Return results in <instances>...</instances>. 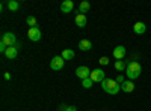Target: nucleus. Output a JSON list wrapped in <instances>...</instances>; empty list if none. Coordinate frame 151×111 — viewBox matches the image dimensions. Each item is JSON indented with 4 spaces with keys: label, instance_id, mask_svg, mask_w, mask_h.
<instances>
[{
    "label": "nucleus",
    "instance_id": "nucleus-1",
    "mask_svg": "<svg viewBox=\"0 0 151 111\" xmlns=\"http://www.w3.org/2000/svg\"><path fill=\"white\" fill-rule=\"evenodd\" d=\"M142 74V66L139 62H129L127 63V68H125V75H127L129 80H136L139 78Z\"/></svg>",
    "mask_w": 151,
    "mask_h": 111
},
{
    "label": "nucleus",
    "instance_id": "nucleus-2",
    "mask_svg": "<svg viewBox=\"0 0 151 111\" xmlns=\"http://www.w3.org/2000/svg\"><path fill=\"white\" fill-rule=\"evenodd\" d=\"M101 89L109 95H118V92L121 90V86L116 83V80L106 78V80L101 81Z\"/></svg>",
    "mask_w": 151,
    "mask_h": 111
},
{
    "label": "nucleus",
    "instance_id": "nucleus-3",
    "mask_svg": "<svg viewBox=\"0 0 151 111\" xmlns=\"http://www.w3.org/2000/svg\"><path fill=\"white\" fill-rule=\"evenodd\" d=\"M2 44H5L6 47H15L17 45V38H15V35L14 33H5L2 36V41H0Z\"/></svg>",
    "mask_w": 151,
    "mask_h": 111
},
{
    "label": "nucleus",
    "instance_id": "nucleus-4",
    "mask_svg": "<svg viewBox=\"0 0 151 111\" xmlns=\"http://www.w3.org/2000/svg\"><path fill=\"white\" fill-rule=\"evenodd\" d=\"M94 83H101L103 80H106V74L103 69H94L91 71V77H89Z\"/></svg>",
    "mask_w": 151,
    "mask_h": 111
},
{
    "label": "nucleus",
    "instance_id": "nucleus-5",
    "mask_svg": "<svg viewBox=\"0 0 151 111\" xmlns=\"http://www.w3.org/2000/svg\"><path fill=\"white\" fill-rule=\"evenodd\" d=\"M64 63H65V60L62 59V56H56V57L52 59V62H50V68L53 71H60L64 68Z\"/></svg>",
    "mask_w": 151,
    "mask_h": 111
},
{
    "label": "nucleus",
    "instance_id": "nucleus-6",
    "mask_svg": "<svg viewBox=\"0 0 151 111\" xmlns=\"http://www.w3.org/2000/svg\"><path fill=\"white\" fill-rule=\"evenodd\" d=\"M76 75H77L80 80H85V78H89L91 77V71L88 66H79L76 69Z\"/></svg>",
    "mask_w": 151,
    "mask_h": 111
},
{
    "label": "nucleus",
    "instance_id": "nucleus-7",
    "mask_svg": "<svg viewBox=\"0 0 151 111\" xmlns=\"http://www.w3.org/2000/svg\"><path fill=\"white\" fill-rule=\"evenodd\" d=\"M27 36H29V39H30V41L38 42V41L41 39V30L38 29V27H32V29H29Z\"/></svg>",
    "mask_w": 151,
    "mask_h": 111
},
{
    "label": "nucleus",
    "instance_id": "nucleus-8",
    "mask_svg": "<svg viewBox=\"0 0 151 111\" xmlns=\"http://www.w3.org/2000/svg\"><path fill=\"white\" fill-rule=\"evenodd\" d=\"M125 54H127V50H125V47H122V45H118L115 50H113V57L116 60H122L125 57Z\"/></svg>",
    "mask_w": 151,
    "mask_h": 111
},
{
    "label": "nucleus",
    "instance_id": "nucleus-9",
    "mask_svg": "<svg viewBox=\"0 0 151 111\" xmlns=\"http://www.w3.org/2000/svg\"><path fill=\"white\" fill-rule=\"evenodd\" d=\"M74 9V3L71 0H64L60 5V12H64V14H70V12Z\"/></svg>",
    "mask_w": 151,
    "mask_h": 111
},
{
    "label": "nucleus",
    "instance_id": "nucleus-10",
    "mask_svg": "<svg viewBox=\"0 0 151 111\" xmlns=\"http://www.w3.org/2000/svg\"><path fill=\"white\" fill-rule=\"evenodd\" d=\"M121 90H122V92H125V93H132V92L134 90V83H133L132 80L124 81V83L121 84Z\"/></svg>",
    "mask_w": 151,
    "mask_h": 111
},
{
    "label": "nucleus",
    "instance_id": "nucleus-11",
    "mask_svg": "<svg viewBox=\"0 0 151 111\" xmlns=\"http://www.w3.org/2000/svg\"><path fill=\"white\" fill-rule=\"evenodd\" d=\"M133 30L136 35H144L147 32V26H145V23H141V21H137L134 26H133Z\"/></svg>",
    "mask_w": 151,
    "mask_h": 111
},
{
    "label": "nucleus",
    "instance_id": "nucleus-12",
    "mask_svg": "<svg viewBox=\"0 0 151 111\" xmlns=\"http://www.w3.org/2000/svg\"><path fill=\"white\" fill-rule=\"evenodd\" d=\"M5 56H6L9 60L15 59V57L18 56V48H17V47H8V50H6Z\"/></svg>",
    "mask_w": 151,
    "mask_h": 111
},
{
    "label": "nucleus",
    "instance_id": "nucleus-13",
    "mask_svg": "<svg viewBox=\"0 0 151 111\" xmlns=\"http://www.w3.org/2000/svg\"><path fill=\"white\" fill-rule=\"evenodd\" d=\"M79 48L82 51H89V50H92V42L88 41V39H82L79 42Z\"/></svg>",
    "mask_w": 151,
    "mask_h": 111
},
{
    "label": "nucleus",
    "instance_id": "nucleus-14",
    "mask_svg": "<svg viewBox=\"0 0 151 111\" xmlns=\"http://www.w3.org/2000/svg\"><path fill=\"white\" fill-rule=\"evenodd\" d=\"M86 23H88L86 15H83V14H77V15H76V24H77V27H85Z\"/></svg>",
    "mask_w": 151,
    "mask_h": 111
},
{
    "label": "nucleus",
    "instance_id": "nucleus-15",
    "mask_svg": "<svg viewBox=\"0 0 151 111\" xmlns=\"http://www.w3.org/2000/svg\"><path fill=\"white\" fill-rule=\"evenodd\" d=\"M6 6H8V9L11 12H17L20 9V3L17 2V0H9V2L6 3Z\"/></svg>",
    "mask_w": 151,
    "mask_h": 111
},
{
    "label": "nucleus",
    "instance_id": "nucleus-16",
    "mask_svg": "<svg viewBox=\"0 0 151 111\" xmlns=\"http://www.w3.org/2000/svg\"><path fill=\"white\" fill-rule=\"evenodd\" d=\"M89 9H91V3H89V2H86V0L79 5V11H80V14H83V15H85V12H88Z\"/></svg>",
    "mask_w": 151,
    "mask_h": 111
},
{
    "label": "nucleus",
    "instance_id": "nucleus-17",
    "mask_svg": "<svg viewBox=\"0 0 151 111\" xmlns=\"http://www.w3.org/2000/svg\"><path fill=\"white\" fill-rule=\"evenodd\" d=\"M125 68H127V63H125L124 60H116V62H115V69H116L118 72L125 71Z\"/></svg>",
    "mask_w": 151,
    "mask_h": 111
},
{
    "label": "nucleus",
    "instance_id": "nucleus-18",
    "mask_svg": "<svg viewBox=\"0 0 151 111\" xmlns=\"http://www.w3.org/2000/svg\"><path fill=\"white\" fill-rule=\"evenodd\" d=\"M62 59H64V60H71V59H74V51L73 50H64V51H62Z\"/></svg>",
    "mask_w": 151,
    "mask_h": 111
},
{
    "label": "nucleus",
    "instance_id": "nucleus-19",
    "mask_svg": "<svg viewBox=\"0 0 151 111\" xmlns=\"http://www.w3.org/2000/svg\"><path fill=\"white\" fill-rule=\"evenodd\" d=\"M92 84H94V81L91 80V78H85V80H82V86L85 89H91L92 87Z\"/></svg>",
    "mask_w": 151,
    "mask_h": 111
},
{
    "label": "nucleus",
    "instance_id": "nucleus-20",
    "mask_svg": "<svg viewBox=\"0 0 151 111\" xmlns=\"http://www.w3.org/2000/svg\"><path fill=\"white\" fill-rule=\"evenodd\" d=\"M26 23L29 24V27H30V29H32V27H36V18L32 17V15L26 18Z\"/></svg>",
    "mask_w": 151,
    "mask_h": 111
},
{
    "label": "nucleus",
    "instance_id": "nucleus-21",
    "mask_svg": "<svg viewBox=\"0 0 151 111\" xmlns=\"http://www.w3.org/2000/svg\"><path fill=\"white\" fill-rule=\"evenodd\" d=\"M98 62H100V65H103V66H104V65H107V63H109V59H107V57H101Z\"/></svg>",
    "mask_w": 151,
    "mask_h": 111
},
{
    "label": "nucleus",
    "instance_id": "nucleus-22",
    "mask_svg": "<svg viewBox=\"0 0 151 111\" xmlns=\"http://www.w3.org/2000/svg\"><path fill=\"white\" fill-rule=\"evenodd\" d=\"M124 81H125V80H124V75H118V77H116V83H118L119 86H121Z\"/></svg>",
    "mask_w": 151,
    "mask_h": 111
},
{
    "label": "nucleus",
    "instance_id": "nucleus-23",
    "mask_svg": "<svg viewBox=\"0 0 151 111\" xmlns=\"http://www.w3.org/2000/svg\"><path fill=\"white\" fill-rule=\"evenodd\" d=\"M65 111H77V108H76L74 105H70V107L65 108Z\"/></svg>",
    "mask_w": 151,
    "mask_h": 111
},
{
    "label": "nucleus",
    "instance_id": "nucleus-24",
    "mask_svg": "<svg viewBox=\"0 0 151 111\" xmlns=\"http://www.w3.org/2000/svg\"><path fill=\"white\" fill-rule=\"evenodd\" d=\"M3 77H5V80H11V74H9V72H5Z\"/></svg>",
    "mask_w": 151,
    "mask_h": 111
}]
</instances>
